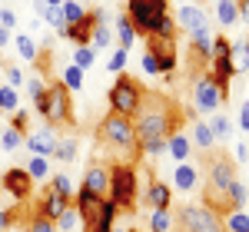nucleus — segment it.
<instances>
[{
    "mask_svg": "<svg viewBox=\"0 0 249 232\" xmlns=\"http://www.w3.org/2000/svg\"><path fill=\"white\" fill-rule=\"evenodd\" d=\"M173 20H176V30H186V33L210 27V14H206L199 3H179V10H176Z\"/></svg>",
    "mask_w": 249,
    "mask_h": 232,
    "instance_id": "nucleus-13",
    "label": "nucleus"
},
{
    "mask_svg": "<svg viewBox=\"0 0 249 232\" xmlns=\"http://www.w3.org/2000/svg\"><path fill=\"white\" fill-rule=\"evenodd\" d=\"M20 110V97L14 86H0V113H14Z\"/></svg>",
    "mask_w": 249,
    "mask_h": 232,
    "instance_id": "nucleus-38",
    "label": "nucleus"
},
{
    "mask_svg": "<svg viewBox=\"0 0 249 232\" xmlns=\"http://www.w3.org/2000/svg\"><path fill=\"white\" fill-rule=\"evenodd\" d=\"M193 146H199V149H206V153L216 146V139H213V133H210V123L193 119Z\"/></svg>",
    "mask_w": 249,
    "mask_h": 232,
    "instance_id": "nucleus-25",
    "label": "nucleus"
},
{
    "mask_svg": "<svg viewBox=\"0 0 249 232\" xmlns=\"http://www.w3.org/2000/svg\"><path fill=\"white\" fill-rule=\"evenodd\" d=\"M10 40H14V33H10V30H7V27H0V50H3V47H7V43H10Z\"/></svg>",
    "mask_w": 249,
    "mask_h": 232,
    "instance_id": "nucleus-50",
    "label": "nucleus"
},
{
    "mask_svg": "<svg viewBox=\"0 0 249 232\" xmlns=\"http://www.w3.org/2000/svg\"><path fill=\"white\" fill-rule=\"evenodd\" d=\"M123 232H140V229H123Z\"/></svg>",
    "mask_w": 249,
    "mask_h": 232,
    "instance_id": "nucleus-53",
    "label": "nucleus"
},
{
    "mask_svg": "<svg viewBox=\"0 0 249 232\" xmlns=\"http://www.w3.org/2000/svg\"><path fill=\"white\" fill-rule=\"evenodd\" d=\"M93 63H96V50L90 47V43H87V47H77V50H73V66H80L83 73H87V70H90Z\"/></svg>",
    "mask_w": 249,
    "mask_h": 232,
    "instance_id": "nucleus-36",
    "label": "nucleus"
},
{
    "mask_svg": "<svg viewBox=\"0 0 249 232\" xmlns=\"http://www.w3.org/2000/svg\"><path fill=\"white\" fill-rule=\"evenodd\" d=\"M123 14L133 23L136 33H146V37L176 33V20L170 14V0H126Z\"/></svg>",
    "mask_w": 249,
    "mask_h": 232,
    "instance_id": "nucleus-4",
    "label": "nucleus"
},
{
    "mask_svg": "<svg viewBox=\"0 0 249 232\" xmlns=\"http://www.w3.org/2000/svg\"><path fill=\"white\" fill-rule=\"evenodd\" d=\"M73 209L80 213V226L83 232H110L116 219V206L107 196H93L80 186V193L73 196Z\"/></svg>",
    "mask_w": 249,
    "mask_h": 232,
    "instance_id": "nucleus-5",
    "label": "nucleus"
},
{
    "mask_svg": "<svg viewBox=\"0 0 249 232\" xmlns=\"http://www.w3.org/2000/svg\"><path fill=\"white\" fill-rule=\"evenodd\" d=\"M27 176L34 179V182H43V179H50V159L47 156H30V163L23 166Z\"/></svg>",
    "mask_w": 249,
    "mask_h": 232,
    "instance_id": "nucleus-27",
    "label": "nucleus"
},
{
    "mask_svg": "<svg viewBox=\"0 0 249 232\" xmlns=\"http://www.w3.org/2000/svg\"><path fill=\"white\" fill-rule=\"evenodd\" d=\"M50 193L63 196V199H73V182H70V176H67V173L50 176Z\"/></svg>",
    "mask_w": 249,
    "mask_h": 232,
    "instance_id": "nucleus-34",
    "label": "nucleus"
},
{
    "mask_svg": "<svg viewBox=\"0 0 249 232\" xmlns=\"http://www.w3.org/2000/svg\"><path fill=\"white\" fill-rule=\"evenodd\" d=\"M236 163L230 156L216 153L206 159V186H203V206L216 209L219 215L230 213V186L236 182Z\"/></svg>",
    "mask_w": 249,
    "mask_h": 232,
    "instance_id": "nucleus-3",
    "label": "nucleus"
},
{
    "mask_svg": "<svg viewBox=\"0 0 249 232\" xmlns=\"http://www.w3.org/2000/svg\"><path fill=\"white\" fill-rule=\"evenodd\" d=\"M236 126H239V133H249V99H243V106L236 113Z\"/></svg>",
    "mask_w": 249,
    "mask_h": 232,
    "instance_id": "nucleus-44",
    "label": "nucleus"
},
{
    "mask_svg": "<svg viewBox=\"0 0 249 232\" xmlns=\"http://www.w3.org/2000/svg\"><path fill=\"white\" fill-rule=\"evenodd\" d=\"M14 43H17V53H20V60H27V63H37V60H40L37 40L30 37V33H17V37H14Z\"/></svg>",
    "mask_w": 249,
    "mask_h": 232,
    "instance_id": "nucleus-23",
    "label": "nucleus"
},
{
    "mask_svg": "<svg viewBox=\"0 0 249 232\" xmlns=\"http://www.w3.org/2000/svg\"><path fill=\"white\" fill-rule=\"evenodd\" d=\"M90 33H93V10H90V17H83L80 23H70V27L63 30V40H70V43H77V47H87V43H90Z\"/></svg>",
    "mask_w": 249,
    "mask_h": 232,
    "instance_id": "nucleus-18",
    "label": "nucleus"
},
{
    "mask_svg": "<svg viewBox=\"0 0 249 232\" xmlns=\"http://www.w3.org/2000/svg\"><path fill=\"white\" fill-rule=\"evenodd\" d=\"M246 213H249V202H246Z\"/></svg>",
    "mask_w": 249,
    "mask_h": 232,
    "instance_id": "nucleus-56",
    "label": "nucleus"
},
{
    "mask_svg": "<svg viewBox=\"0 0 249 232\" xmlns=\"http://www.w3.org/2000/svg\"><path fill=\"white\" fill-rule=\"evenodd\" d=\"M10 222H14V213L0 209V232H7V229H10Z\"/></svg>",
    "mask_w": 249,
    "mask_h": 232,
    "instance_id": "nucleus-48",
    "label": "nucleus"
},
{
    "mask_svg": "<svg viewBox=\"0 0 249 232\" xmlns=\"http://www.w3.org/2000/svg\"><path fill=\"white\" fill-rule=\"evenodd\" d=\"M50 126H73V103H70V90L63 83H47V93L34 106Z\"/></svg>",
    "mask_w": 249,
    "mask_h": 232,
    "instance_id": "nucleus-6",
    "label": "nucleus"
},
{
    "mask_svg": "<svg viewBox=\"0 0 249 232\" xmlns=\"http://www.w3.org/2000/svg\"><path fill=\"white\" fill-rule=\"evenodd\" d=\"M150 232H176V219L170 209H153L150 213Z\"/></svg>",
    "mask_w": 249,
    "mask_h": 232,
    "instance_id": "nucleus-26",
    "label": "nucleus"
},
{
    "mask_svg": "<svg viewBox=\"0 0 249 232\" xmlns=\"http://www.w3.org/2000/svg\"><path fill=\"white\" fill-rule=\"evenodd\" d=\"M113 20H116V40H120V47H123V50H130V47L136 43V30H133V23L126 20V14H116Z\"/></svg>",
    "mask_w": 249,
    "mask_h": 232,
    "instance_id": "nucleus-24",
    "label": "nucleus"
},
{
    "mask_svg": "<svg viewBox=\"0 0 249 232\" xmlns=\"http://www.w3.org/2000/svg\"><path fill=\"white\" fill-rule=\"evenodd\" d=\"M3 189L14 196V199H30L34 179L27 176V169H7V173H3Z\"/></svg>",
    "mask_w": 249,
    "mask_h": 232,
    "instance_id": "nucleus-16",
    "label": "nucleus"
},
{
    "mask_svg": "<svg viewBox=\"0 0 249 232\" xmlns=\"http://www.w3.org/2000/svg\"><path fill=\"white\" fill-rule=\"evenodd\" d=\"M126 57H130V50L116 47L113 53H110V63H107V70H110V73H123V66H126Z\"/></svg>",
    "mask_w": 249,
    "mask_h": 232,
    "instance_id": "nucleus-40",
    "label": "nucleus"
},
{
    "mask_svg": "<svg viewBox=\"0 0 249 232\" xmlns=\"http://www.w3.org/2000/svg\"><path fill=\"white\" fill-rule=\"evenodd\" d=\"M143 73H146V77H163V66H160V60H156L150 50L143 53Z\"/></svg>",
    "mask_w": 249,
    "mask_h": 232,
    "instance_id": "nucleus-43",
    "label": "nucleus"
},
{
    "mask_svg": "<svg viewBox=\"0 0 249 232\" xmlns=\"http://www.w3.org/2000/svg\"><path fill=\"white\" fill-rule=\"evenodd\" d=\"M239 20V3L236 0H216V23L219 27H232Z\"/></svg>",
    "mask_w": 249,
    "mask_h": 232,
    "instance_id": "nucleus-21",
    "label": "nucleus"
},
{
    "mask_svg": "<svg viewBox=\"0 0 249 232\" xmlns=\"http://www.w3.org/2000/svg\"><path fill=\"white\" fill-rule=\"evenodd\" d=\"M166 153H170L176 163H186L193 156V139L186 133H173L170 139H166Z\"/></svg>",
    "mask_w": 249,
    "mask_h": 232,
    "instance_id": "nucleus-19",
    "label": "nucleus"
},
{
    "mask_svg": "<svg viewBox=\"0 0 249 232\" xmlns=\"http://www.w3.org/2000/svg\"><path fill=\"white\" fill-rule=\"evenodd\" d=\"M210 133H213V139H216V143H226V139L232 136V123H230V116L213 113V119H210Z\"/></svg>",
    "mask_w": 249,
    "mask_h": 232,
    "instance_id": "nucleus-28",
    "label": "nucleus"
},
{
    "mask_svg": "<svg viewBox=\"0 0 249 232\" xmlns=\"http://www.w3.org/2000/svg\"><path fill=\"white\" fill-rule=\"evenodd\" d=\"M110 202L116 209H136V166H110Z\"/></svg>",
    "mask_w": 249,
    "mask_h": 232,
    "instance_id": "nucleus-8",
    "label": "nucleus"
},
{
    "mask_svg": "<svg viewBox=\"0 0 249 232\" xmlns=\"http://www.w3.org/2000/svg\"><path fill=\"white\" fill-rule=\"evenodd\" d=\"M236 3H239V7H246V3H249V0H236Z\"/></svg>",
    "mask_w": 249,
    "mask_h": 232,
    "instance_id": "nucleus-52",
    "label": "nucleus"
},
{
    "mask_svg": "<svg viewBox=\"0 0 249 232\" xmlns=\"http://www.w3.org/2000/svg\"><path fill=\"white\" fill-rule=\"evenodd\" d=\"M246 47H249V37H246Z\"/></svg>",
    "mask_w": 249,
    "mask_h": 232,
    "instance_id": "nucleus-57",
    "label": "nucleus"
},
{
    "mask_svg": "<svg viewBox=\"0 0 249 232\" xmlns=\"http://www.w3.org/2000/svg\"><path fill=\"white\" fill-rule=\"evenodd\" d=\"M236 159H239V163H249V146L246 143H236Z\"/></svg>",
    "mask_w": 249,
    "mask_h": 232,
    "instance_id": "nucleus-49",
    "label": "nucleus"
},
{
    "mask_svg": "<svg viewBox=\"0 0 249 232\" xmlns=\"http://www.w3.org/2000/svg\"><path fill=\"white\" fill-rule=\"evenodd\" d=\"M179 126V110L156 90L143 93V103L133 116V130L140 139V153L143 156H163L166 153V139Z\"/></svg>",
    "mask_w": 249,
    "mask_h": 232,
    "instance_id": "nucleus-1",
    "label": "nucleus"
},
{
    "mask_svg": "<svg viewBox=\"0 0 249 232\" xmlns=\"http://www.w3.org/2000/svg\"><path fill=\"white\" fill-rule=\"evenodd\" d=\"M53 226H57V232H77L80 229V213L73 209V202L57 215V222H53Z\"/></svg>",
    "mask_w": 249,
    "mask_h": 232,
    "instance_id": "nucleus-31",
    "label": "nucleus"
},
{
    "mask_svg": "<svg viewBox=\"0 0 249 232\" xmlns=\"http://www.w3.org/2000/svg\"><path fill=\"white\" fill-rule=\"evenodd\" d=\"M246 202H249V186L236 179V182L230 186V213L232 209H246Z\"/></svg>",
    "mask_w": 249,
    "mask_h": 232,
    "instance_id": "nucleus-32",
    "label": "nucleus"
},
{
    "mask_svg": "<svg viewBox=\"0 0 249 232\" xmlns=\"http://www.w3.org/2000/svg\"><path fill=\"white\" fill-rule=\"evenodd\" d=\"M83 189L93 193V196H107V193H110V166L93 163V166L83 173Z\"/></svg>",
    "mask_w": 249,
    "mask_h": 232,
    "instance_id": "nucleus-15",
    "label": "nucleus"
},
{
    "mask_svg": "<svg viewBox=\"0 0 249 232\" xmlns=\"http://www.w3.org/2000/svg\"><path fill=\"white\" fill-rule=\"evenodd\" d=\"M60 10H63L67 27H70V23H80L83 17H90V10L83 7V0H63V3H60Z\"/></svg>",
    "mask_w": 249,
    "mask_h": 232,
    "instance_id": "nucleus-30",
    "label": "nucleus"
},
{
    "mask_svg": "<svg viewBox=\"0 0 249 232\" xmlns=\"http://www.w3.org/2000/svg\"><path fill=\"white\" fill-rule=\"evenodd\" d=\"M0 27H7V30H14V27H17V14H14L10 7H3V10H0Z\"/></svg>",
    "mask_w": 249,
    "mask_h": 232,
    "instance_id": "nucleus-46",
    "label": "nucleus"
},
{
    "mask_svg": "<svg viewBox=\"0 0 249 232\" xmlns=\"http://www.w3.org/2000/svg\"><path fill=\"white\" fill-rule=\"evenodd\" d=\"M143 202L150 209H170L173 206V189L166 182H160L150 169H146V193H143Z\"/></svg>",
    "mask_w": 249,
    "mask_h": 232,
    "instance_id": "nucleus-14",
    "label": "nucleus"
},
{
    "mask_svg": "<svg viewBox=\"0 0 249 232\" xmlns=\"http://www.w3.org/2000/svg\"><path fill=\"white\" fill-rule=\"evenodd\" d=\"M143 93H146V86H140V83H136L133 77H126V73H116V83L110 86V110L133 119L136 110H140V103H143Z\"/></svg>",
    "mask_w": 249,
    "mask_h": 232,
    "instance_id": "nucleus-7",
    "label": "nucleus"
},
{
    "mask_svg": "<svg viewBox=\"0 0 249 232\" xmlns=\"http://www.w3.org/2000/svg\"><path fill=\"white\" fill-rule=\"evenodd\" d=\"M7 86H14V90L23 86V73H20L17 66H7Z\"/></svg>",
    "mask_w": 249,
    "mask_h": 232,
    "instance_id": "nucleus-47",
    "label": "nucleus"
},
{
    "mask_svg": "<svg viewBox=\"0 0 249 232\" xmlns=\"http://www.w3.org/2000/svg\"><path fill=\"white\" fill-rule=\"evenodd\" d=\"M110 232H123V229H110Z\"/></svg>",
    "mask_w": 249,
    "mask_h": 232,
    "instance_id": "nucleus-54",
    "label": "nucleus"
},
{
    "mask_svg": "<svg viewBox=\"0 0 249 232\" xmlns=\"http://www.w3.org/2000/svg\"><path fill=\"white\" fill-rule=\"evenodd\" d=\"M20 143H23V133H17L14 126H7V130L0 133V149H3V153H14Z\"/></svg>",
    "mask_w": 249,
    "mask_h": 232,
    "instance_id": "nucleus-39",
    "label": "nucleus"
},
{
    "mask_svg": "<svg viewBox=\"0 0 249 232\" xmlns=\"http://www.w3.org/2000/svg\"><path fill=\"white\" fill-rule=\"evenodd\" d=\"M57 130L47 123V126H40V130H30V133H23V143H27V149H30V156H53V149H57Z\"/></svg>",
    "mask_w": 249,
    "mask_h": 232,
    "instance_id": "nucleus-11",
    "label": "nucleus"
},
{
    "mask_svg": "<svg viewBox=\"0 0 249 232\" xmlns=\"http://www.w3.org/2000/svg\"><path fill=\"white\" fill-rule=\"evenodd\" d=\"M176 226L183 232H226L223 229V215L210 209V206H203V202H186L179 215H176Z\"/></svg>",
    "mask_w": 249,
    "mask_h": 232,
    "instance_id": "nucleus-9",
    "label": "nucleus"
},
{
    "mask_svg": "<svg viewBox=\"0 0 249 232\" xmlns=\"http://www.w3.org/2000/svg\"><path fill=\"white\" fill-rule=\"evenodd\" d=\"M7 232H10V229H7Z\"/></svg>",
    "mask_w": 249,
    "mask_h": 232,
    "instance_id": "nucleus-58",
    "label": "nucleus"
},
{
    "mask_svg": "<svg viewBox=\"0 0 249 232\" xmlns=\"http://www.w3.org/2000/svg\"><path fill=\"white\" fill-rule=\"evenodd\" d=\"M223 229L226 232H249V213L246 209H232L223 215Z\"/></svg>",
    "mask_w": 249,
    "mask_h": 232,
    "instance_id": "nucleus-29",
    "label": "nucleus"
},
{
    "mask_svg": "<svg viewBox=\"0 0 249 232\" xmlns=\"http://www.w3.org/2000/svg\"><path fill=\"white\" fill-rule=\"evenodd\" d=\"M43 3H47V7H60L63 0H43Z\"/></svg>",
    "mask_w": 249,
    "mask_h": 232,
    "instance_id": "nucleus-51",
    "label": "nucleus"
},
{
    "mask_svg": "<svg viewBox=\"0 0 249 232\" xmlns=\"http://www.w3.org/2000/svg\"><path fill=\"white\" fill-rule=\"evenodd\" d=\"M230 60H232V73H249V47L243 40L230 43Z\"/></svg>",
    "mask_w": 249,
    "mask_h": 232,
    "instance_id": "nucleus-22",
    "label": "nucleus"
},
{
    "mask_svg": "<svg viewBox=\"0 0 249 232\" xmlns=\"http://www.w3.org/2000/svg\"><path fill=\"white\" fill-rule=\"evenodd\" d=\"M179 3H190V0H179Z\"/></svg>",
    "mask_w": 249,
    "mask_h": 232,
    "instance_id": "nucleus-55",
    "label": "nucleus"
},
{
    "mask_svg": "<svg viewBox=\"0 0 249 232\" xmlns=\"http://www.w3.org/2000/svg\"><path fill=\"white\" fill-rule=\"evenodd\" d=\"M60 83H63V86H67L70 93H77V90H83V70L70 63V66H67V70L60 73Z\"/></svg>",
    "mask_w": 249,
    "mask_h": 232,
    "instance_id": "nucleus-33",
    "label": "nucleus"
},
{
    "mask_svg": "<svg viewBox=\"0 0 249 232\" xmlns=\"http://www.w3.org/2000/svg\"><path fill=\"white\" fill-rule=\"evenodd\" d=\"M73 199H63V196H57V193H50L47 189V196H43V202H40V215H47V219H53L57 222V215L70 206Z\"/></svg>",
    "mask_w": 249,
    "mask_h": 232,
    "instance_id": "nucleus-20",
    "label": "nucleus"
},
{
    "mask_svg": "<svg viewBox=\"0 0 249 232\" xmlns=\"http://www.w3.org/2000/svg\"><path fill=\"white\" fill-rule=\"evenodd\" d=\"M223 103H226V90L210 77V73H203V77L193 83V106H196V113H219L223 110Z\"/></svg>",
    "mask_w": 249,
    "mask_h": 232,
    "instance_id": "nucleus-10",
    "label": "nucleus"
},
{
    "mask_svg": "<svg viewBox=\"0 0 249 232\" xmlns=\"http://www.w3.org/2000/svg\"><path fill=\"white\" fill-rule=\"evenodd\" d=\"M40 20H47V23L57 30L60 37H63V30H67V20H63V10H60V7H43V10H40Z\"/></svg>",
    "mask_w": 249,
    "mask_h": 232,
    "instance_id": "nucleus-35",
    "label": "nucleus"
},
{
    "mask_svg": "<svg viewBox=\"0 0 249 232\" xmlns=\"http://www.w3.org/2000/svg\"><path fill=\"white\" fill-rule=\"evenodd\" d=\"M27 83V90H30V99H34V106H37L40 99H43V93H47V83L40 77H30V80H23Z\"/></svg>",
    "mask_w": 249,
    "mask_h": 232,
    "instance_id": "nucleus-42",
    "label": "nucleus"
},
{
    "mask_svg": "<svg viewBox=\"0 0 249 232\" xmlns=\"http://www.w3.org/2000/svg\"><path fill=\"white\" fill-rule=\"evenodd\" d=\"M53 156H57L60 163H73V159H77V139H73V136H70V139H57Z\"/></svg>",
    "mask_w": 249,
    "mask_h": 232,
    "instance_id": "nucleus-37",
    "label": "nucleus"
},
{
    "mask_svg": "<svg viewBox=\"0 0 249 232\" xmlns=\"http://www.w3.org/2000/svg\"><path fill=\"white\" fill-rule=\"evenodd\" d=\"M27 232H57V226H53V219H47V215H34V219L27 222Z\"/></svg>",
    "mask_w": 249,
    "mask_h": 232,
    "instance_id": "nucleus-41",
    "label": "nucleus"
},
{
    "mask_svg": "<svg viewBox=\"0 0 249 232\" xmlns=\"http://www.w3.org/2000/svg\"><path fill=\"white\" fill-rule=\"evenodd\" d=\"M96 143H100V153L110 156L113 166H133L140 159V139H136V130H133V119L130 116H120V113H110L96 123Z\"/></svg>",
    "mask_w": 249,
    "mask_h": 232,
    "instance_id": "nucleus-2",
    "label": "nucleus"
},
{
    "mask_svg": "<svg viewBox=\"0 0 249 232\" xmlns=\"http://www.w3.org/2000/svg\"><path fill=\"white\" fill-rule=\"evenodd\" d=\"M199 186V169L193 166L190 159L186 163H176V169H173V189L176 193H193Z\"/></svg>",
    "mask_w": 249,
    "mask_h": 232,
    "instance_id": "nucleus-17",
    "label": "nucleus"
},
{
    "mask_svg": "<svg viewBox=\"0 0 249 232\" xmlns=\"http://www.w3.org/2000/svg\"><path fill=\"white\" fill-rule=\"evenodd\" d=\"M10 126H14L17 133H27V110H14V119H10Z\"/></svg>",
    "mask_w": 249,
    "mask_h": 232,
    "instance_id": "nucleus-45",
    "label": "nucleus"
},
{
    "mask_svg": "<svg viewBox=\"0 0 249 232\" xmlns=\"http://www.w3.org/2000/svg\"><path fill=\"white\" fill-rule=\"evenodd\" d=\"M160 66H163V77L176 70V33H160V37H150V47H146Z\"/></svg>",
    "mask_w": 249,
    "mask_h": 232,
    "instance_id": "nucleus-12",
    "label": "nucleus"
}]
</instances>
